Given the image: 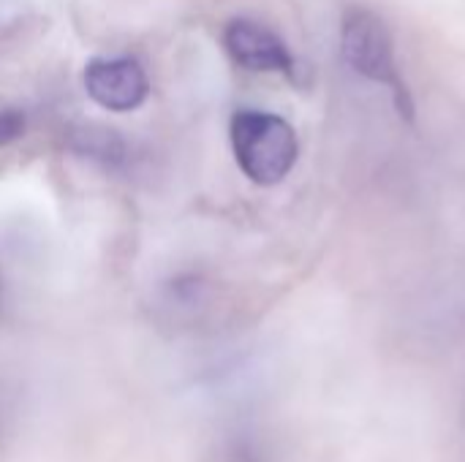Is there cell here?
I'll return each mask as SVG.
<instances>
[{"label":"cell","instance_id":"cell-5","mask_svg":"<svg viewBox=\"0 0 465 462\" xmlns=\"http://www.w3.org/2000/svg\"><path fill=\"white\" fill-rule=\"evenodd\" d=\"M84 150L95 158H104V161H117L123 158V142L117 139L114 131H101V133H90L84 136Z\"/></svg>","mask_w":465,"mask_h":462},{"label":"cell","instance_id":"cell-6","mask_svg":"<svg viewBox=\"0 0 465 462\" xmlns=\"http://www.w3.org/2000/svg\"><path fill=\"white\" fill-rule=\"evenodd\" d=\"M25 133V114L16 109H3L0 112V147L16 142Z\"/></svg>","mask_w":465,"mask_h":462},{"label":"cell","instance_id":"cell-3","mask_svg":"<svg viewBox=\"0 0 465 462\" xmlns=\"http://www.w3.org/2000/svg\"><path fill=\"white\" fill-rule=\"evenodd\" d=\"M84 93L106 112H134L150 95V79L134 57H95L82 74Z\"/></svg>","mask_w":465,"mask_h":462},{"label":"cell","instance_id":"cell-2","mask_svg":"<svg viewBox=\"0 0 465 462\" xmlns=\"http://www.w3.org/2000/svg\"><path fill=\"white\" fill-rule=\"evenodd\" d=\"M341 52L354 74L365 76L368 82L390 87V93L395 95L398 112L411 117L414 106L401 79L392 30L376 11L362 8V5L346 8L343 22H341Z\"/></svg>","mask_w":465,"mask_h":462},{"label":"cell","instance_id":"cell-7","mask_svg":"<svg viewBox=\"0 0 465 462\" xmlns=\"http://www.w3.org/2000/svg\"><path fill=\"white\" fill-rule=\"evenodd\" d=\"M8 425H11V398H8V392L0 387V441H3V436H5V430H8Z\"/></svg>","mask_w":465,"mask_h":462},{"label":"cell","instance_id":"cell-4","mask_svg":"<svg viewBox=\"0 0 465 462\" xmlns=\"http://www.w3.org/2000/svg\"><path fill=\"white\" fill-rule=\"evenodd\" d=\"M223 46H226L229 57L245 71L292 74V68H294V57H292L286 41L253 19H232L223 30Z\"/></svg>","mask_w":465,"mask_h":462},{"label":"cell","instance_id":"cell-1","mask_svg":"<svg viewBox=\"0 0 465 462\" xmlns=\"http://www.w3.org/2000/svg\"><path fill=\"white\" fill-rule=\"evenodd\" d=\"M229 139L237 166L256 185H278L297 163V133L272 112L237 109L229 123Z\"/></svg>","mask_w":465,"mask_h":462},{"label":"cell","instance_id":"cell-8","mask_svg":"<svg viewBox=\"0 0 465 462\" xmlns=\"http://www.w3.org/2000/svg\"><path fill=\"white\" fill-rule=\"evenodd\" d=\"M0 302H3V283H0Z\"/></svg>","mask_w":465,"mask_h":462}]
</instances>
